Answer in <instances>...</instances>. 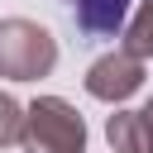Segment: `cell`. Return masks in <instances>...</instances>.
Listing matches in <instances>:
<instances>
[{"mask_svg": "<svg viewBox=\"0 0 153 153\" xmlns=\"http://www.w3.org/2000/svg\"><path fill=\"white\" fill-rule=\"evenodd\" d=\"M105 139H110L115 153H153V134H148L143 110H124V105H115V115L105 120Z\"/></svg>", "mask_w": 153, "mask_h": 153, "instance_id": "5", "label": "cell"}, {"mask_svg": "<svg viewBox=\"0 0 153 153\" xmlns=\"http://www.w3.org/2000/svg\"><path fill=\"white\" fill-rule=\"evenodd\" d=\"M143 120H148V134H153V96H148V105H143Z\"/></svg>", "mask_w": 153, "mask_h": 153, "instance_id": "8", "label": "cell"}, {"mask_svg": "<svg viewBox=\"0 0 153 153\" xmlns=\"http://www.w3.org/2000/svg\"><path fill=\"white\" fill-rule=\"evenodd\" d=\"M139 86H143V57L129 53L124 43L110 48V53H100V57L86 67V96H96V100H105V105H124Z\"/></svg>", "mask_w": 153, "mask_h": 153, "instance_id": "3", "label": "cell"}, {"mask_svg": "<svg viewBox=\"0 0 153 153\" xmlns=\"http://www.w3.org/2000/svg\"><path fill=\"white\" fill-rule=\"evenodd\" d=\"M120 38H124V48L139 53L143 62L153 57V0H143V5L124 19V33H120Z\"/></svg>", "mask_w": 153, "mask_h": 153, "instance_id": "6", "label": "cell"}, {"mask_svg": "<svg viewBox=\"0 0 153 153\" xmlns=\"http://www.w3.org/2000/svg\"><path fill=\"white\" fill-rule=\"evenodd\" d=\"M19 134H24V105L10 91H0V148L19 143Z\"/></svg>", "mask_w": 153, "mask_h": 153, "instance_id": "7", "label": "cell"}, {"mask_svg": "<svg viewBox=\"0 0 153 153\" xmlns=\"http://www.w3.org/2000/svg\"><path fill=\"white\" fill-rule=\"evenodd\" d=\"M57 67V38L24 14L0 19V76L5 81H38Z\"/></svg>", "mask_w": 153, "mask_h": 153, "instance_id": "1", "label": "cell"}, {"mask_svg": "<svg viewBox=\"0 0 153 153\" xmlns=\"http://www.w3.org/2000/svg\"><path fill=\"white\" fill-rule=\"evenodd\" d=\"M19 148L24 153H86V120L76 115L72 100L38 96L33 105H24Z\"/></svg>", "mask_w": 153, "mask_h": 153, "instance_id": "2", "label": "cell"}, {"mask_svg": "<svg viewBox=\"0 0 153 153\" xmlns=\"http://www.w3.org/2000/svg\"><path fill=\"white\" fill-rule=\"evenodd\" d=\"M76 33L100 43V38H120L124 33V19H129V5L134 0H62Z\"/></svg>", "mask_w": 153, "mask_h": 153, "instance_id": "4", "label": "cell"}]
</instances>
